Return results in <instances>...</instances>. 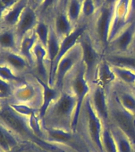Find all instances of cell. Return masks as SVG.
<instances>
[{"label":"cell","instance_id":"40","mask_svg":"<svg viewBox=\"0 0 135 152\" xmlns=\"http://www.w3.org/2000/svg\"><path fill=\"white\" fill-rule=\"evenodd\" d=\"M131 89H132V90H133L134 93V94H135V83H134V84L133 86H131Z\"/></svg>","mask_w":135,"mask_h":152},{"label":"cell","instance_id":"12","mask_svg":"<svg viewBox=\"0 0 135 152\" xmlns=\"http://www.w3.org/2000/svg\"><path fill=\"white\" fill-rule=\"evenodd\" d=\"M0 63L9 66L15 75L21 78L33 73V67L27 59L18 52L0 51Z\"/></svg>","mask_w":135,"mask_h":152},{"label":"cell","instance_id":"20","mask_svg":"<svg viewBox=\"0 0 135 152\" xmlns=\"http://www.w3.org/2000/svg\"><path fill=\"white\" fill-rule=\"evenodd\" d=\"M103 59L111 65L123 66L135 71V52L126 53H104Z\"/></svg>","mask_w":135,"mask_h":152},{"label":"cell","instance_id":"22","mask_svg":"<svg viewBox=\"0 0 135 152\" xmlns=\"http://www.w3.org/2000/svg\"><path fill=\"white\" fill-rule=\"evenodd\" d=\"M38 78L43 88L42 104H41V107L38 111V116L41 121L44 116H45V113L47 111L48 108L49 107L50 104H52L55 100L57 99V97L59 96L61 90H60L59 89H57L55 86H51L49 85V83H46V82H44L38 77Z\"/></svg>","mask_w":135,"mask_h":152},{"label":"cell","instance_id":"44","mask_svg":"<svg viewBox=\"0 0 135 152\" xmlns=\"http://www.w3.org/2000/svg\"><path fill=\"white\" fill-rule=\"evenodd\" d=\"M99 1H100V3H101V4H102V3H103V0H99Z\"/></svg>","mask_w":135,"mask_h":152},{"label":"cell","instance_id":"8","mask_svg":"<svg viewBox=\"0 0 135 152\" xmlns=\"http://www.w3.org/2000/svg\"><path fill=\"white\" fill-rule=\"evenodd\" d=\"M110 125L123 132L135 147V116L124 109L117 101L113 93L108 90Z\"/></svg>","mask_w":135,"mask_h":152},{"label":"cell","instance_id":"30","mask_svg":"<svg viewBox=\"0 0 135 152\" xmlns=\"http://www.w3.org/2000/svg\"><path fill=\"white\" fill-rule=\"evenodd\" d=\"M100 5L99 0H83L80 22L89 24Z\"/></svg>","mask_w":135,"mask_h":152},{"label":"cell","instance_id":"15","mask_svg":"<svg viewBox=\"0 0 135 152\" xmlns=\"http://www.w3.org/2000/svg\"><path fill=\"white\" fill-rule=\"evenodd\" d=\"M32 52L34 60L33 74L41 80L49 83V65L47 59L46 48L38 41L34 45Z\"/></svg>","mask_w":135,"mask_h":152},{"label":"cell","instance_id":"1","mask_svg":"<svg viewBox=\"0 0 135 152\" xmlns=\"http://www.w3.org/2000/svg\"><path fill=\"white\" fill-rule=\"evenodd\" d=\"M77 102L69 90L63 88L57 99L50 104L41 120L43 128L73 130Z\"/></svg>","mask_w":135,"mask_h":152},{"label":"cell","instance_id":"29","mask_svg":"<svg viewBox=\"0 0 135 152\" xmlns=\"http://www.w3.org/2000/svg\"><path fill=\"white\" fill-rule=\"evenodd\" d=\"M82 2L81 0H68L64 7L69 19L76 26L80 22Z\"/></svg>","mask_w":135,"mask_h":152},{"label":"cell","instance_id":"16","mask_svg":"<svg viewBox=\"0 0 135 152\" xmlns=\"http://www.w3.org/2000/svg\"><path fill=\"white\" fill-rule=\"evenodd\" d=\"M121 106L135 116V94L131 87L117 82L109 89Z\"/></svg>","mask_w":135,"mask_h":152},{"label":"cell","instance_id":"9","mask_svg":"<svg viewBox=\"0 0 135 152\" xmlns=\"http://www.w3.org/2000/svg\"><path fill=\"white\" fill-rule=\"evenodd\" d=\"M132 52H135V18L129 21L111 39L104 53Z\"/></svg>","mask_w":135,"mask_h":152},{"label":"cell","instance_id":"13","mask_svg":"<svg viewBox=\"0 0 135 152\" xmlns=\"http://www.w3.org/2000/svg\"><path fill=\"white\" fill-rule=\"evenodd\" d=\"M49 18L52 27L60 40L71 34L76 27L69 19L65 8L63 7L55 8Z\"/></svg>","mask_w":135,"mask_h":152},{"label":"cell","instance_id":"45","mask_svg":"<svg viewBox=\"0 0 135 152\" xmlns=\"http://www.w3.org/2000/svg\"><path fill=\"white\" fill-rule=\"evenodd\" d=\"M0 98H1V99H2V97H1V95H0Z\"/></svg>","mask_w":135,"mask_h":152},{"label":"cell","instance_id":"18","mask_svg":"<svg viewBox=\"0 0 135 152\" xmlns=\"http://www.w3.org/2000/svg\"><path fill=\"white\" fill-rule=\"evenodd\" d=\"M28 4V0H19L13 6L3 10L0 18V26L15 28L21 13Z\"/></svg>","mask_w":135,"mask_h":152},{"label":"cell","instance_id":"27","mask_svg":"<svg viewBox=\"0 0 135 152\" xmlns=\"http://www.w3.org/2000/svg\"><path fill=\"white\" fill-rule=\"evenodd\" d=\"M110 128L114 136L118 152H135L134 145L123 132L112 125H110Z\"/></svg>","mask_w":135,"mask_h":152},{"label":"cell","instance_id":"7","mask_svg":"<svg viewBox=\"0 0 135 152\" xmlns=\"http://www.w3.org/2000/svg\"><path fill=\"white\" fill-rule=\"evenodd\" d=\"M79 43L81 48V62L85 69L86 77L91 84L95 80L98 66L103 58V52L95 44L88 28L81 36Z\"/></svg>","mask_w":135,"mask_h":152},{"label":"cell","instance_id":"32","mask_svg":"<svg viewBox=\"0 0 135 152\" xmlns=\"http://www.w3.org/2000/svg\"><path fill=\"white\" fill-rule=\"evenodd\" d=\"M0 78H2V80L6 81L13 85L14 83H18L22 80L24 78L19 77L14 74V71H12L9 66L0 63Z\"/></svg>","mask_w":135,"mask_h":152},{"label":"cell","instance_id":"42","mask_svg":"<svg viewBox=\"0 0 135 152\" xmlns=\"http://www.w3.org/2000/svg\"><path fill=\"white\" fill-rule=\"evenodd\" d=\"M33 152H38V151L37 149H36L35 147H34V146H33Z\"/></svg>","mask_w":135,"mask_h":152},{"label":"cell","instance_id":"19","mask_svg":"<svg viewBox=\"0 0 135 152\" xmlns=\"http://www.w3.org/2000/svg\"><path fill=\"white\" fill-rule=\"evenodd\" d=\"M95 83L102 86L107 90H109L117 83L116 77L114 75L111 65L103 58L100 64L98 66L95 80L93 83Z\"/></svg>","mask_w":135,"mask_h":152},{"label":"cell","instance_id":"31","mask_svg":"<svg viewBox=\"0 0 135 152\" xmlns=\"http://www.w3.org/2000/svg\"><path fill=\"white\" fill-rule=\"evenodd\" d=\"M102 143L103 152H118L115 141L110 125H104L103 130Z\"/></svg>","mask_w":135,"mask_h":152},{"label":"cell","instance_id":"33","mask_svg":"<svg viewBox=\"0 0 135 152\" xmlns=\"http://www.w3.org/2000/svg\"><path fill=\"white\" fill-rule=\"evenodd\" d=\"M9 104L10 106L11 107L16 113H18L21 116H26V117H30L31 115H33L34 113H38V110H36V109H33V108H31L28 105H26V104H16V103H9Z\"/></svg>","mask_w":135,"mask_h":152},{"label":"cell","instance_id":"26","mask_svg":"<svg viewBox=\"0 0 135 152\" xmlns=\"http://www.w3.org/2000/svg\"><path fill=\"white\" fill-rule=\"evenodd\" d=\"M50 28H51V22L49 17L40 16L38 22L35 28L33 29L35 35L37 37L38 41L46 48L48 40L49 37Z\"/></svg>","mask_w":135,"mask_h":152},{"label":"cell","instance_id":"37","mask_svg":"<svg viewBox=\"0 0 135 152\" xmlns=\"http://www.w3.org/2000/svg\"><path fill=\"white\" fill-rule=\"evenodd\" d=\"M19 0H0V3L4 7V9H6V8H8V7L15 4Z\"/></svg>","mask_w":135,"mask_h":152},{"label":"cell","instance_id":"11","mask_svg":"<svg viewBox=\"0 0 135 152\" xmlns=\"http://www.w3.org/2000/svg\"><path fill=\"white\" fill-rule=\"evenodd\" d=\"M88 97L92 109L103 124L110 125L108 90L97 83H91Z\"/></svg>","mask_w":135,"mask_h":152},{"label":"cell","instance_id":"28","mask_svg":"<svg viewBox=\"0 0 135 152\" xmlns=\"http://www.w3.org/2000/svg\"><path fill=\"white\" fill-rule=\"evenodd\" d=\"M117 82L129 87H131L135 83V71L123 66L111 65Z\"/></svg>","mask_w":135,"mask_h":152},{"label":"cell","instance_id":"34","mask_svg":"<svg viewBox=\"0 0 135 152\" xmlns=\"http://www.w3.org/2000/svg\"><path fill=\"white\" fill-rule=\"evenodd\" d=\"M12 93V84L0 78V95L2 100H9Z\"/></svg>","mask_w":135,"mask_h":152},{"label":"cell","instance_id":"36","mask_svg":"<svg viewBox=\"0 0 135 152\" xmlns=\"http://www.w3.org/2000/svg\"><path fill=\"white\" fill-rule=\"evenodd\" d=\"M44 1L45 0H28V3L31 7L38 11V10L42 6Z\"/></svg>","mask_w":135,"mask_h":152},{"label":"cell","instance_id":"10","mask_svg":"<svg viewBox=\"0 0 135 152\" xmlns=\"http://www.w3.org/2000/svg\"><path fill=\"white\" fill-rule=\"evenodd\" d=\"M81 63V48L80 43L68 51L57 63L53 77V86L62 90L65 78Z\"/></svg>","mask_w":135,"mask_h":152},{"label":"cell","instance_id":"2","mask_svg":"<svg viewBox=\"0 0 135 152\" xmlns=\"http://www.w3.org/2000/svg\"><path fill=\"white\" fill-rule=\"evenodd\" d=\"M103 127L104 124L92 109L88 96L81 109L77 132L88 147L97 152H103L102 143Z\"/></svg>","mask_w":135,"mask_h":152},{"label":"cell","instance_id":"24","mask_svg":"<svg viewBox=\"0 0 135 152\" xmlns=\"http://www.w3.org/2000/svg\"><path fill=\"white\" fill-rule=\"evenodd\" d=\"M19 139L0 121V151H10L20 145Z\"/></svg>","mask_w":135,"mask_h":152},{"label":"cell","instance_id":"39","mask_svg":"<svg viewBox=\"0 0 135 152\" xmlns=\"http://www.w3.org/2000/svg\"><path fill=\"white\" fill-rule=\"evenodd\" d=\"M60 1V0H56V4H55V8H56V7H57V5L59 4ZM55 8H54V9H55Z\"/></svg>","mask_w":135,"mask_h":152},{"label":"cell","instance_id":"25","mask_svg":"<svg viewBox=\"0 0 135 152\" xmlns=\"http://www.w3.org/2000/svg\"><path fill=\"white\" fill-rule=\"evenodd\" d=\"M60 42H61V40L57 36L53 28L52 27V25H51L49 37L47 46H46L47 59L48 62H49V75L50 71H51V69H52V66H53L56 59H57L58 53H59L60 48Z\"/></svg>","mask_w":135,"mask_h":152},{"label":"cell","instance_id":"6","mask_svg":"<svg viewBox=\"0 0 135 152\" xmlns=\"http://www.w3.org/2000/svg\"><path fill=\"white\" fill-rule=\"evenodd\" d=\"M63 88L69 90L76 97L77 102L76 118L73 127L74 131L77 132L81 109L91 90V83L86 77L85 69L82 62L67 76L64 82Z\"/></svg>","mask_w":135,"mask_h":152},{"label":"cell","instance_id":"41","mask_svg":"<svg viewBox=\"0 0 135 152\" xmlns=\"http://www.w3.org/2000/svg\"><path fill=\"white\" fill-rule=\"evenodd\" d=\"M35 148H36V147H35ZM36 149L38 150V152H48V151H42V150L38 149V148H36Z\"/></svg>","mask_w":135,"mask_h":152},{"label":"cell","instance_id":"35","mask_svg":"<svg viewBox=\"0 0 135 152\" xmlns=\"http://www.w3.org/2000/svg\"><path fill=\"white\" fill-rule=\"evenodd\" d=\"M33 149V145L29 143V142H21V144L18 145V147L14 148L11 151L7 152H32ZM0 152H5L1 151Z\"/></svg>","mask_w":135,"mask_h":152},{"label":"cell","instance_id":"46","mask_svg":"<svg viewBox=\"0 0 135 152\" xmlns=\"http://www.w3.org/2000/svg\"><path fill=\"white\" fill-rule=\"evenodd\" d=\"M81 1H83V0H81Z\"/></svg>","mask_w":135,"mask_h":152},{"label":"cell","instance_id":"17","mask_svg":"<svg viewBox=\"0 0 135 152\" xmlns=\"http://www.w3.org/2000/svg\"><path fill=\"white\" fill-rule=\"evenodd\" d=\"M131 0H118L114 5L110 40L127 22Z\"/></svg>","mask_w":135,"mask_h":152},{"label":"cell","instance_id":"43","mask_svg":"<svg viewBox=\"0 0 135 152\" xmlns=\"http://www.w3.org/2000/svg\"><path fill=\"white\" fill-rule=\"evenodd\" d=\"M1 106H2V99L0 98V108H1Z\"/></svg>","mask_w":135,"mask_h":152},{"label":"cell","instance_id":"21","mask_svg":"<svg viewBox=\"0 0 135 152\" xmlns=\"http://www.w3.org/2000/svg\"><path fill=\"white\" fill-rule=\"evenodd\" d=\"M19 43L14 28L0 26V51L18 52Z\"/></svg>","mask_w":135,"mask_h":152},{"label":"cell","instance_id":"38","mask_svg":"<svg viewBox=\"0 0 135 152\" xmlns=\"http://www.w3.org/2000/svg\"><path fill=\"white\" fill-rule=\"evenodd\" d=\"M118 0H103V2H104V3H107V4H110V5H115L116 2Z\"/></svg>","mask_w":135,"mask_h":152},{"label":"cell","instance_id":"14","mask_svg":"<svg viewBox=\"0 0 135 152\" xmlns=\"http://www.w3.org/2000/svg\"><path fill=\"white\" fill-rule=\"evenodd\" d=\"M39 18L40 15L38 14V10L33 9L29 4L27 5L21 13V17L14 28L19 44L24 36L33 31Z\"/></svg>","mask_w":135,"mask_h":152},{"label":"cell","instance_id":"23","mask_svg":"<svg viewBox=\"0 0 135 152\" xmlns=\"http://www.w3.org/2000/svg\"><path fill=\"white\" fill-rule=\"evenodd\" d=\"M38 42V39L35 35L34 31L27 33L21 39V42L19 44L18 52L20 54L27 59L32 67H34V60L33 56V48L36 43Z\"/></svg>","mask_w":135,"mask_h":152},{"label":"cell","instance_id":"4","mask_svg":"<svg viewBox=\"0 0 135 152\" xmlns=\"http://www.w3.org/2000/svg\"><path fill=\"white\" fill-rule=\"evenodd\" d=\"M0 121L11 131L19 140L29 142L34 147H39L42 140L36 136L30 127L29 117L21 116L14 111L6 100H2L0 108Z\"/></svg>","mask_w":135,"mask_h":152},{"label":"cell","instance_id":"3","mask_svg":"<svg viewBox=\"0 0 135 152\" xmlns=\"http://www.w3.org/2000/svg\"><path fill=\"white\" fill-rule=\"evenodd\" d=\"M9 103L28 105L39 111L43 102V88L38 77L33 73L26 75L18 83L12 85Z\"/></svg>","mask_w":135,"mask_h":152},{"label":"cell","instance_id":"5","mask_svg":"<svg viewBox=\"0 0 135 152\" xmlns=\"http://www.w3.org/2000/svg\"><path fill=\"white\" fill-rule=\"evenodd\" d=\"M114 7V5L103 2L88 24V32L103 53L110 41Z\"/></svg>","mask_w":135,"mask_h":152}]
</instances>
